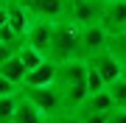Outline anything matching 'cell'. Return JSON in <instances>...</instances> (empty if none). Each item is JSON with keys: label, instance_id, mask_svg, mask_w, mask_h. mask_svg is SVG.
<instances>
[{"label": "cell", "instance_id": "16", "mask_svg": "<svg viewBox=\"0 0 126 123\" xmlns=\"http://www.w3.org/2000/svg\"><path fill=\"white\" fill-rule=\"evenodd\" d=\"M107 48L112 50V53H115V59L126 67V31H123V34H115V37H109Z\"/></svg>", "mask_w": 126, "mask_h": 123}, {"label": "cell", "instance_id": "13", "mask_svg": "<svg viewBox=\"0 0 126 123\" xmlns=\"http://www.w3.org/2000/svg\"><path fill=\"white\" fill-rule=\"evenodd\" d=\"M84 104H87V106H93V109H98V112H112V109H115V101H112V95H109L107 87H104L101 92H93V95H87Z\"/></svg>", "mask_w": 126, "mask_h": 123}, {"label": "cell", "instance_id": "2", "mask_svg": "<svg viewBox=\"0 0 126 123\" xmlns=\"http://www.w3.org/2000/svg\"><path fill=\"white\" fill-rule=\"evenodd\" d=\"M48 59L59 62H70V59H84L81 56V25L70 17L56 20L53 25V42H50Z\"/></svg>", "mask_w": 126, "mask_h": 123}, {"label": "cell", "instance_id": "10", "mask_svg": "<svg viewBox=\"0 0 126 123\" xmlns=\"http://www.w3.org/2000/svg\"><path fill=\"white\" fill-rule=\"evenodd\" d=\"M53 78H56V62L45 59L42 64H36L34 70H28L23 87H48V84H53Z\"/></svg>", "mask_w": 126, "mask_h": 123}, {"label": "cell", "instance_id": "22", "mask_svg": "<svg viewBox=\"0 0 126 123\" xmlns=\"http://www.w3.org/2000/svg\"><path fill=\"white\" fill-rule=\"evenodd\" d=\"M107 123H126V109H115L109 112V118H107Z\"/></svg>", "mask_w": 126, "mask_h": 123}, {"label": "cell", "instance_id": "27", "mask_svg": "<svg viewBox=\"0 0 126 123\" xmlns=\"http://www.w3.org/2000/svg\"><path fill=\"white\" fill-rule=\"evenodd\" d=\"M48 123H50V120H48Z\"/></svg>", "mask_w": 126, "mask_h": 123}, {"label": "cell", "instance_id": "21", "mask_svg": "<svg viewBox=\"0 0 126 123\" xmlns=\"http://www.w3.org/2000/svg\"><path fill=\"white\" fill-rule=\"evenodd\" d=\"M50 123H81V118H79V112H59L50 118Z\"/></svg>", "mask_w": 126, "mask_h": 123}, {"label": "cell", "instance_id": "17", "mask_svg": "<svg viewBox=\"0 0 126 123\" xmlns=\"http://www.w3.org/2000/svg\"><path fill=\"white\" fill-rule=\"evenodd\" d=\"M17 98H20V92H17V95H3V98H0V123H11L14 120Z\"/></svg>", "mask_w": 126, "mask_h": 123}, {"label": "cell", "instance_id": "11", "mask_svg": "<svg viewBox=\"0 0 126 123\" xmlns=\"http://www.w3.org/2000/svg\"><path fill=\"white\" fill-rule=\"evenodd\" d=\"M48 120L50 118L42 109H36L28 98H23V95L17 98V109H14V120L11 123H48Z\"/></svg>", "mask_w": 126, "mask_h": 123}, {"label": "cell", "instance_id": "1", "mask_svg": "<svg viewBox=\"0 0 126 123\" xmlns=\"http://www.w3.org/2000/svg\"><path fill=\"white\" fill-rule=\"evenodd\" d=\"M53 87L62 95V112H76L87 101V62L84 59H70L56 64V78Z\"/></svg>", "mask_w": 126, "mask_h": 123}, {"label": "cell", "instance_id": "24", "mask_svg": "<svg viewBox=\"0 0 126 123\" xmlns=\"http://www.w3.org/2000/svg\"><path fill=\"white\" fill-rule=\"evenodd\" d=\"M3 23H6V6L0 9V25H3Z\"/></svg>", "mask_w": 126, "mask_h": 123}, {"label": "cell", "instance_id": "5", "mask_svg": "<svg viewBox=\"0 0 126 123\" xmlns=\"http://www.w3.org/2000/svg\"><path fill=\"white\" fill-rule=\"evenodd\" d=\"M53 25H56V23H50V20H31V23H28L25 37H23V42L48 56L50 42H53Z\"/></svg>", "mask_w": 126, "mask_h": 123}, {"label": "cell", "instance_id": "7", "mask_svg": "<svg viewBox=\"0 0 126 123\" xmlns=\"http://www.w3.org/2000/svg\"><path fill=\"white\" fill-rule=\"evenodd\" d=\"M107 42H109V34L104 31L98 23L81 25V56H84V62L90 59V56H95L98 50H104Z\"/></svg>", "mask_w": 126, "mask_h": 123}, {"label": "cell", "instance_id": "15", "mask_svg": "<svg viewBox=\"0 0 126 123\" xmlns=\"http://www.w3.org/2000/svg\"><path fill=\"white\" fill-rule=\"evenodd\" d=\"M107 90H109V95H112V101H115L118 109H126V76L121 73L115 81L107 84Z\"/></svg>", "mask_w": 126, "mask_h": 123}, {"label": "cell", "instance_id": "6", "mask_svg": "<svg viewBox=\"0 0 126 123\" xmlns=\"http://www.w3.org/2000/svg\"><path fill=\"white\" fill-rule=\"evenodd\" d=\"M23 6L28 9L31 20H56L67 17V0H23Z\"/></svg>", "mask_w": 126, "mask_h": 123}, {"label": "cell", "instance_id": "12", "mask_svg": "<svg viewBox=\"0 0 126 123\" xmlns=\"http://www.w3.org/2000/svg\"><path fill=\"white\" fill-rule=\"evenodd\" d=\"M0 73L9 78V81H14L17 87H23V84H25V76H28V67L23 64V59H20L17 53H11L9 59L0 64Z\"/></svg>", "mask_w": 126, "mask_h": 123}, {"label": "cell", "instance_id": "8", "mask_svg": "<svg viewBox=\"0 0 126 123\" xmlns=\"http://www.w3.org/2000/svg\"><path fill=\"white\" fill-rule=\"evenodd\" d=\"M98 14H101V0H67V17L76 20L79 25L98 23Z\"/></svg>", "mask_w": 126, "mask_h": 123}, {"label": "cell", "instance_id": "4", "mask_svg": "<svg viewBox=\"0 0 126 123\" xmlns=\"http://www.w3.org/2000/svg\"><path fill=\"white\" fill-rule=\"evenodd\" d=\"M98 25L109 37L126 31V0H101V14H98Z\"/></svg>", "mask_w": 126, "mask_h": 123}, {"label": "cell", "instance_id": "14", "mask_svg": "<svg viewBox=\"0 0 126 123\" xmlns=\"http://www.w3.org/2000/svg\"><path fill=\"white\" fill-rule=\"evenodd\" d=\"M17 56H20V59H23V64H25L28 70H34L36 64H42V62L48 59L45 53H39V50H36V48H31V45H25V42H23V45L17 48Z\"/></svg>", "mask_w": 126, "mask_h": 123}, {"label": "cell", "instance_id": "23", "mask_svg": "<svg viewBox=\"0 0 126 123\" xmlns=\"http://www.w3.org/2000/svg\"><path fill=\"white\" fill-rule=\"evenodd\" d=\"M11 53H14V48H9V45H6V42H0V64H3L6 59H9Z\"/></svg>", "mask_w": 126, "mask_h": 123}, {"label": "cell", "instance_id": "19", "mask_svg": "<svg viewBox=\"0 0 126 123\" xmlns=\"http://www.w3.org/2000/svg\"><path fill=\"white\" fill-rule=\"evenodd\" d=\"M104 87H107V81H104V76L98 73V70L95 67H90V64H87V92H101Z\"/></svg>", "mask_w": 126, "mask_h": 123}, {"label": "cell", "instance_id": "9", "mask_svg": "<svg viewBox=\"0 0 126 123\" xmlns=\"http://www.w3.org/2000/svg\"><path fill=\"white\" fill-rule=\"evenodd\" d=\"M87 64L98 70V73L104 76V81H107V84H109V81H115V78L123 73V64L115 59V53H112L109 48H104V50H98L95 56H90V59H87Z\"/></svg>", "mask_w": 126, "mask_h": 123}, {"label": "cell", "instance_id": "26", "mask_svg": "<svg viewBox=\"0 0 126 123\" xmlns=\"http://www.w3.org/2000/svg\"><path fill=\"white\" fill-rule=\"evenodd\" d=\"M3 3H9V0H3Z\"/></svg>", "mask_w": 126, "mask_h": 123}, {"label": "cell", "instance_id": "18", "mask_svg": "<svg viewBox=\"0 0 126 123\" xmlns=\"http://www.w3.org/2000/svg\"><path fill=\"white\" fill-rule=\"evenodd\" d=\"M76 112H79L81 123H107V118H109V112H98V109H93L87 104H81Z\"/></svg>", "mask_w": 126, "mask_h": 123}, {"label": "cell", "instance_id": "3", "mask_svg": "<svg viewBox=\"0 0 126 123\" xmlns=\"http://www.w3.org/2000/svg\"><path fill=\"white\" fill-rule=\"evenodd\" d=\"M20 95L28 98L36 109H42L48 118H53V115L62 112V95H59V90L53 84H48V87H23Z\"/></svg>", "mask_w": 126, "mask_h": 123}, {"label": "cell", "instance_id": "25", "mask_svg": "<svg viewBox=\"0 0 126 123\" xmlns=\"http://www.w3.org/2000/svg\"><path fill=\"white\" fill-rule=\"evenodd\" d=\"M0 9H3V0H0Z\"/></svg>", "mask_w": 126, "mask_h": 123}, {"label": "cell", "instance_id": "20", "mask_svg": "<svg viewBox=\"0 0 126 123\" xmlns=\"http://www.w3.org/2000/svg\"><path fill=\"white\" fill-rule=\"evenodd\" d=\"M20 90H23V87H17L14 81H9V78L0 73V98H3V95H17Z\"/></svg>", "mask_w": 126, "mask_h": 123}]
</instances>
